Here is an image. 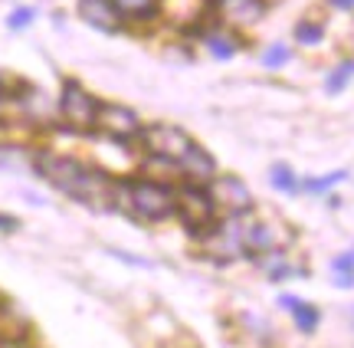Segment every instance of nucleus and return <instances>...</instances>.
I'll return each instance as SVG.
<instances>
[{"label": "nucleus", "instance_id": "12", "mask_svg": "<svg viewBox=\"0 0 354 348\" xmlns=\"http://www.w3.org/2000/svg\"><path fill=\"white\" fill-rule=\"evenodd\" d=\"M203 46H207V53L216 56V59H230V56L240 53V39H236V33L216 26V30H207V33H203Z\"/></svg>", "mask_w": 354, "mask_h": 348}, {"label": "nucleus", "instance_id": "14", "mask_svg": "<svg viewBox=\"0 0 354 348\" xmlns=\"http://www.w3.org/2000/svg\"><path fill=\"white\" fill-rule=\"evenodd\" d=\"M351 79H354V59H342V63L328 73V79H325V92H328V95H338V92H344L351 86Z\"/></svg>", "mask_w": 354, "mask_h": 348}, {"label": "nucleus", "instance_id": "17", "mask_svg": "<svg viewBox=\"0 0 354 348\" xmlns=\"http://www.w3.org/2000/svg\"><path fill=\"white\" fill-rule=\"evenodd\" d=\"M344 178H348V171H335V174H328V178H308V181H299L295 191H305V194L328 191V187H335V184H342Z\"/></svg>", "mask_w": 354, "mask_h": 348}, {"label": "nucleus", "instance_id": "7", "mask_svg": "<svg viewBox=\"0 0 354 348\" xmlns=\"http://www.w3.org/2000/svg\"><path fill=\"white\" fill-rule=\"evenodd\" d=\"M210 197H214L216 207L227 210L230 217L253 210V194H250V187H246L236 174H216V178L210 181Z\"/></svg>", "mask_w": 354, "mask_h": 348}, {"label": "nucleus", "instance_id": "6", "mask_svg": "<svg viewBox=\"0 0 354 348\" xmlns=\"http://www.w3.org/2000/svg\"><path fill=\"white\" fill-rule=\"evenodd\" d=\"M95 129H99L105 138H112V142H118V145H131V142H138L141 138L145 122H141L138 112H135V109H128V105L99 102Z\"/></svg>", "mask_w": 354, "mask_h": 348}, {"label": "nucleus", "instance_id": "23", "mask_svg": "<svg viewBox=\"0 0 354 348\" xmlns=\"http://www.w3.org/2000/svg\"><path fill=\"white\" fill-rule=\"evenodd\" d=\"M7 99H10V89H7V82H3V79H0V109H3V105H7Z\"/></svg>", "mask_w": 354, "mask_h": 348}, {"label": "nucleus", "instance_id": "22", "mask_svg": "<svg viewBox=\"0 0 354 348\" xmlns=\"http://www.w3.org/2000/svg\"><path fill=\"white\" fill-rule=\"evenodd\" d=\"M328 7H335V10H354V0H328Z\"/></svg>", "mask_w": 354, "mask_h": 348}, {"label": "nucleus", "instance_id": "20", "mask_svg": "<svg viewBox=\"0 0 354 348\" xmlns=\"http://www.w3.org/2000/svg\"><path fill=\"white\" fill-rule=\"evenodd\" d=\"M331 270L335 273H354V250L351 253H338V257L331 259Z\"/></svg>", "mask_w": 354, "mask_h": 348}, {"label": "nucleus", "instance_id": "24", "mask_svg": "<svg viewBox=\"0 0 354 348\" xmlns=\"http://www.w3.org/2000/svg\"><path fill=\"white\" fill-rule=\"evenodd\" d=\"M3 306H7V302H3V299H0V312H3Z\"/></svg>", "mask_w": 354, "mask_h": 348}, {"label": "nucleus", "instance_id": "8", "mask_svg": "<svg viewBox=\"0 0 354 348\" xmlns=\"http://www.w3.org/2000/svg\"><path fill=\"white\" fill-rule=\"evenodd\" d=\"M214 10L230 26H253L263 20L266 0H214Z\"/></svg>", "mask_w": 354, "mask_h": 348}, {"label": "nucleus", "instance_id": "19", "mask_svg": "<svg viewBox=\"0 0 354 348\" xmlns=\"http://www.w3.org/2000/svg\"><path fill=\"white\" fill-rule=\"evenodd\" d=\"M33 17H37V7H17V10L7 17V26H10V30H24V26L33 24Z\"/></svg>", "mask_w": 354, "mask_h": 348}, {"label": "nucleus", "instance_id": "3", "mask_svg": "<svg viewBox=\"0 0 354 348\" xmlns=\"http://www.w3.org/2000/svg\"><path fill=\"white\" fill-rule=\"evenodd\" d=\"M59 118H63V125L69 131H79V135H86V131H95V116H99V99L92 95V92L76 82V79H66L63 89H59Z\"/></svg>", "mask_w": 354, "mask_h": 348}, {"label": "nucleus", "instance_id": "18", "mask_svg": "<svg viewBox=\"0 0 354 348\" xmlns=\"http://www.w3.org/2000/svg\"><path fill=\"white\" fill-rule=\"evenodd\" d=\"M289 46H282V43H272L269 50L263 53V66H269V69H279V66H286L289 63Z\"/></svg>", "mask_w": 354, "mask_h": 348}, {"label": "nucleus", "instance_id": "9", "mask_svg": "<svg viewBox=\"0 0 354 348\" xmlns=\"http://www.w3.org/2000/svg\"><path fill=\"white\" fill-rule=\"evenodd\" d=\"M76 10L88 26H95L102 33H118L122 30V17H118L112 0H79Z\"/></svg>", "mask_w": 354, "mask_h": 348}, {"label": "nucleus", "instance_id": "16", "mask_svg": "<svg viewBox=\"0 0 354 348\" xmlns=\"http://www.w3.org/2000/svg\"><path fill=\"white\" fill-rule=\"evenodd\" d=\"M295 39L305 43V46H315L325 39V24H315V20H299L295 24Z\"/></svg>", "mask_w": 354, "mask_h": 348}, {"label": "nucleus", "instance_id": "13", "mask_svg": "<svg viewBox=\"0 0 354 348\" xmlns=\"http://www.w3.org/2000/svg\"><path fill=\"white\" fill-rule=\"evenodd\" d=\"M112 3H115V10H118L122 20H135V24L154 20L158 10H161V0H112Z\"/></svg>", "mask_w": 354, "mask_h": 348}, {"label": "nucleus", "instance_id": "2", "mask_svg": "<svg viewBox=\"0 0 354 348\" xmlns=\"http://www.w3.org/2000/svg\"><path fill=\"white\" fill-rule=\"evenodd\" d=\"M115 207L128 210L131 217L145 220V223H158L174 214V191L151 178H125L118 181Z\"/></svg>", "mask_w": 354, "mask_h": 348}, {"label": "nucleus", "instance_id": "11", "mask_svg": "<svg viewBox=\"0 0 354 348\" xmlns=\"http://www.w3.org/2000/svg\"><path fill=\"white\" fill-rule=\"evenodd\" d=\"M279 306L289 312L295 325H299V332L302 336H315L318 325H322V309H318L315 302H308V299H299V296H279Z\"/></svg>", "mask_w": 354, "mask_h": 348}, {"label": "nucleus", "instance_id": "1", "mask_svg": "<svg viewBox=\"0 0 354 348\" xmlns=\"http://www.w3.org/2000/svg\"><path fill=\"white\" fill-rule=\"evenodd\" d=\"M33 171L46 184H53L59 194L73 197L82 207H92V210H112L115 207L118 181H112L105 171L92 168V165L79 161V158L56 155V152L39 148L37 155H33Z\"/></svg>", "mask_w": 354, "mask_h": 348}, {"label": "nucleus", "instance_id": "10", "mask_svg": "<svg viewBox=\"0 0 354 348\" xmlns=\"http://www.w3.org/2000/svg\"><path fill=\"white\" fill-rule=\"evenodd\" d=\"M177 168L184 171L194 184H210V181L216 178V161H214V155L203 148V145H190V152L184 158H180V165Z\"/></svg>", "mask_w": 354, "mask_h": 348}, {"label": "nucleus", "instance_id": "4", "mask_svg": "<svg viewBox=\"0 0 354 348\" xmlns=\"http://www.w3.org/2000/svg\"><path fill=\"white\" fill-rule=\"evenodd\" d=\"M174 214L190 233H207L216 223V204L203 184H184L174 191Z\"/></svg>", "mask_w": 354, "mask_h": 348}, {"label": "nucleus", "instance_id": "5", "mask_svg": "<svg viewBox=\"0 0 354 348\" xmlns=\"http://www.w3.org/2000/svg\"><path fill=\"white\" fill-rule=\"evenodd\" d=\"M141 145H145V152L151 158H161L167 165H180V158L190 152V138L184 129H177V125H167V122H154V125H145L141 129Z\"/></svg>", "mask_w": 354, "mask_h": 348}, {"label": "nucleus", "instance_id": "15", "mask_svg": "<svg viewBox=\"0 0 354 348\" xmlns=\"http://www.w3.org/2000/svg\"><path fill=\"white\" fill-rule=\"evenodd\" d=\"M269 181H272V187L276 191H286L292 194L295 187H299V174L286 165V161H279V165H272V171H269Z\"/></svg>", "mask_w": 354, "mask_h": 348}, {"label": "nucleus", "instance_id": "21", "mask_svg": "<svg viewBox=\"0 0 354 348\" xmlns=\"http://www.w3.org/2000/svg\"><path fill=\"white\" fill-rule=\"evenodd\" d=\"M335 286L338 289H354V273H335Z\"/></svg>", "mask_w": 354, "mask_h": 348}]
</instances>
